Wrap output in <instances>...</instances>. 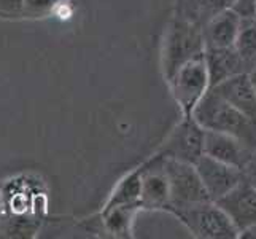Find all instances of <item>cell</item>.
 Returning a JSON list of instances; mask_svg holds the SVG:
<instances>
[{
	"mask_svg": "<svg viewBox=\"0 0 256 239\" xmlns=\"http://www.w3.org/2000/svg\"><path fill=\"white\" fill-rule=\"evenodd\" d=\"M191 117L202 129L231 134L252 150H256V121L226 102L212 88L200 97L191 112Z\"/></svg>",
	"mask_w": 256,
	"mask_h": 239,
	"instance_id": "obj_1",
	"label": "cell"
},
{
	"mask_svg": "<svg viewBox=\"0 0 256 239\" xmlns=\"http://www.w3.org/2000/svg\"><path fill=\"white\" fill-rule=\"evenodd\" d=\"M206 51L204 35L199 26L183 18H176L166 32L162 48V69L166 80L169 78L182 64L190 59L202 56Z\"/></svg>",
	"mask_w": 256,
	"mask_h": 239,
	"instance_id": "obj_2",
	"label": "cell"
},
{
	"mask_svg": "<svg viewBox=\"0 0 256 239\" xmlns=\"http://www.w3.org/2000/svg\"><path fill=\"white\" fill-rule=\"evenodd\" d=\"M172 214L186 226L194 237L200 239H236L240 237L237 228L226 215V212L215 201H204L183 209L172 210Z\"/></svg>",
	"mask_w": 256,
	"mask_h": 239,
	"instance_id": "obj_3",
	"label": "cell"
},
{
	"mask_svg": "<svg viewBox=\"0 0 256 239\" xmlns=\"http://www.w3.org/2000/svg\"><path fill=\"white\" fill-rule=\"evenodd\" d=\"M161 156V166L169 183V207L172 212L204 201H212L202 185L194 164L176 161V159Z\"/></svg>",
	"mask_w": 256,
	"mask_h": 239,
	"instance_id": "obj_4",
	"label": "cell"
},
{
	"mask_svg": "<svg viewBox=\"0 0 256 239\" xmlns=\"http://www.w3.org/2000/svg\"><path fill=\"white\" fill-rule=\"evenodd\" d=\"M176 104L180 105L183 115H191L192 109L200 101V97L210 88V78L207 72L204 55L190 59L182 64L167 78Z\"/></svg>",
	"mask_w": 256,
	"mask_h": 239,
	"instance_id": "obj_5",
	"label": "cell"
},
{
	"mask_svg": "<svg viewBox=\"0 0 256 239\" xmlns=\"http://www.w3.org/2000/svg\"><path fill=\"white\" fill-rule=\"evenodd\" d=\"M204 132L206 131L191 115H183V120L166 140L160 155L196 164L198 159L204 155Z\"/></svg>",
	"mask_w": 256,
	"mask_h": 239,
	"instance_id": "obj_6",
	"label": "cell"
},
{
	"mask_svg": "<svg viewBox=\"0 0 256 239\" xmlns=\"http://www.w3.org/2000/svg\"><path fill=\"white\" fill-rule=\"evenodd\" d=\"M242 236L256 228V187L245 179L223 198L215 201Z\"/></svg>",
	"mask_w": 256,
	"mask_h": 239,
	"instance_id": "obj_7",
	"label": "cell"
},
{
	"mask_svg": "<svg viewBox=\"0 0 256 239\" xmlns=\"http://www.w3.org/2000/svg\"><path fill=\"white\" fill-rule=\"evenodd\" d=\"M194 167H196L199 179L212 201L223 198L226 193H229L245 179L244 171L239 167L218 161L207 155H202Z\"/></svg>",
	"mask_w": 256,
	"mask_h": 239,
	"instance_id": "obj_8",
	"label": "cell"
},
{
	"mask_svg": "<svg viewBox=\"0 0 256 239\" xmlns=\"http://www.w3.org/2000/svg\"><path fill=\"white\" fill-rule=\"evenodd\" d=\"M204 131V155L244 171V167L250 161L256 150H252L240 139L231 134L207 129Z\"/></svg>",
	"mask_w": 256,
	"mask_h": 239,
	"instance_id": "obj_9",
	"label": "cell"
},
{
	"mask_svg": "<svg viewBox=\"0 0 256 239\" xmlns=\"http://www.w3.org/2000/svg\"><path fill=\"white\" fill-rule=\"evenodd\" d=\"M140 206L148 209L169 207V183L161 166V156L158 155L152 166L140 171Z\"/></svg>",
	"mask_w": 256,
	"mask_h": 239,
	"instance_id": "obj_10",
	"label": "cell"
},
{
	"mask_svg": "<svg viewBox=\"0 0 256 239\" xmlns=\"http://www.w3.org/2000/svg\"><path fill=\"white\" fill-rule=\"evenodd\" d=\"M210 88L226 102L256 121V94L246 72L236 74Z\"/></svg>",
	"mask_w": 256,
	"mask_h": 239,
	"instance_id": "obj_11",
	"label": "cell"
},
{
	"mask_svg": "<svg viewBox=\"0 0 256 239\" xmlns=\"http://www.w3.org/2000/svg\"><path fill=\"white\" fill-rule=\"evenodd\" d=\"M242 18L232 8L214 16L202 28L206 48H231L234 47Z\"/></svg>",
	"mask_w": 256,
	"mask_h": 239,
	"instance_id": "obj_12",
	"label": "cell"
},
{
	"mask_svg": "<svg viewBox=\"0 0 256 239\" xmlns=\"http://www.w3.org/2000/svg\"><path fill=\"white\" fill-rule=\"evenodd\" d=\"M204 59L207 66V72L210 78V86H214L223 80L232 77L236 74L245 72V63L236 51L234 47L231 48H206Z\"/></svg>",
	"mask_w": 256,
	"mask_h": 239,
	"instance_id": "obj_13",
	"label": "cell"
},
{
	"mask_svg": "<svg viewBox=\"0 0 256 239\" xmlns=\"http://www.w3.org/2000/svg\"><path fill=\"white\" fill-rule=\"evenodd\" d=\"M236 0H183L182 16L202 29L214 16L231 10Z\"/></svg>",
	"mask_w": 256,
	"mask_h": 239,
	"instance_id": "obj_14",
	"label": "cell"
},
{
	"mask_svg": "<svg viewBox=\"0 0 256 239\" xmlns=\"http://www.w3.org/2000/svg\"><path fill=\"white\" fill-rule=\"evenodd\" d=\"M236 51L239 53V56L245 64L256 61V23L254 18L250 20H242L239 34L234 43Z\"/></svg>",
	"mask_w": 256,
	"mask_h": 239,
	"instance_id": "obj_15",
	"label": "cell"
},
{
	"mask_svg": "<svg viewBox=\"0 0 256 239\" xmlns=\"http://www.w3.org/2000/svg\"><path fill=\"white\" fill-rule=\"evenodd\" d=\"M138 198H140V172L128 177L122 182L116 194H114L110 207L121 206V204H140Z\"/></svg>",
	"mask_w": 256,
	"mask_h": 239,
	"instance_id": "obj_16",
	"label": "cell"
},
{
	"mask_svg": "<svg viewBox=\"0 0 256 239\" xmlns=\"http://www.w3.org/2000/svg\"><path fill=\"white\" fill-rule=\"evenodd\" d=\"M60 0H24V16H43L54 10Z\"/></svg>",
	"mask_w": 256,
	"mask_h": 239,
	"instance_id": "obj_17",
	"label": "cell"
},
{
	"mask_svg": "<svg viewBox=\"0 0 256 239\" xmlns=\"http://www.w3.org/2000/svg\"><path fill=\"white\" fill-rule=\"evenodd\" d=\"M0 16L2 18L24 16V0H0Z\"/></svg>",
	"mask_w": 256,
	"mask_h": 239,
	"instance_id": "obj_18",
	"label": "cell"
},
{
	"mask_svg": "<svg viewBox=\"0 0 256 239\" xmlns=\"http://www.w3.org/2000/svg\"><path fill=\"white\" fill-rule=\"evenodd\" d=\"M232 10L239 15L242 20L256 18V0H236Z\"/></svg>",
	"mask_w": 256,
	"mask_h": 239,
	"instance_id": "obj_19",
	"label": "cell"
},
{
	"mask_svg": "<svg viewBox=\"0 0 256 239\" xmlns=\"http://www.w3.org/2000/svg\"><path fill=\"white\" fill-rule=\"evenodd\" d=\"M244 177L246 182H250L253 187H256V152L253 153L250 161L244 167Z\"/></svg>",
	"mask_w": 256,
	"mask_h": 239,
	"instance_id": "obj_20",
	"label": "cell"
},
{
	"mask_svg": "<svg viewBox=\"0 0 256 239\" xmlns=\"http://www.w3.org/2000/svg\"><path fill=\"white\" fill-rule=\"evenodd\" d=\"M248 77H250V82H252V86H253V90H254V94H256V61H253V66L252 69L248 70Z\"/></svg>",
	"mask_w": 256,
	"mask_h": 239,
	"instance_id": "obj_21",
	"label": "cell"
}]
</instances>
